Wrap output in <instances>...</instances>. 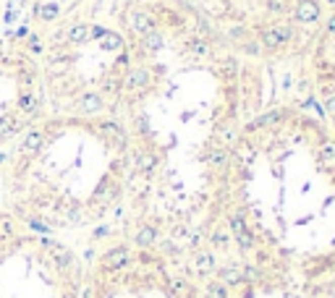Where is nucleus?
<instances>
[{
	"instance_id": "nucleus-4",
	"label": "nucleus",
	"mask_w": 335,
	"mask_h": 298,
	"mask_svg": "<svg viewBox=\"0 0 335 298\" xmlns=\"http://www.w3.org/2000/svg\"><path fill=\"white\" fill-rule=\"evenodd\" d=\"M34 39L48 115H118L131 66L120 13L115 24L97 16H60L48 34Z\"/></svg>"
},
{
	"instance_id": "nucleus-7",
	"label": "nucleus",
	"mask_w": 335,
	"mask_h": 298,
	"mask_svg": "<svg viewBox=\"0 0 335 298\" xmlns=\"http://www.w3.org/2000/svg\"><path fill=\"white\" fill-rule=\"evenodd\" d=\"M202 298H335V251L307 257H215Z\"/></svg>"
},
{
	"instance_id": "nucleus-8",
	"label": "nucleus",
	"mask_w": 335,
	"mask_h": 298,
	"mask_svg": "<svg viewBox=\"0 0 335 298\" xmlns=\"http://www.w3.org/2000/svg\"><path fill=\"white\" fill-rule=\"evenodd\" d=\"M48 115L37 39L24 31L0 37V152Z\"/></svg>"
},
{
	"instance_id": "nucleus-6",
	"label": "nucleus",
	"mask_w": 335,
	"mask_h": 298,
	"mask_svg": "<svg viewBox=\"0 0 335 298\" xmlns=\"http://www.w3.org/2000/svg\"><path fill=\"white\" fill-rule=\"evenodd\" d=\"M84 254L0 215V298H81Z\"/></svg>"
},
{
	"instance_id": "nucleus-10",
	"label": "nucleus",
	"mask_w": 335,
	"mask_h": 298,
	"mask_svg": "<svg viewBox=\"0 0 335 298\" xmlns=\"http://www.w3.org/2000/svg\"><path fill=\"white\" fill-rule=\"evenodd\" d=\"M0 215H3V207H0Z\"/></svg>"
},
{
	"instance_id": "nucleus-1",
	"label": "nucleus",
	"mask_w": 335,
	"mask_h": 298,
	"mask_svg": "<svg viewBox=\"0 0 335 298\" xmlns=\"http://www.w3.org/2000/svg\"><path fill=\"white\" fill-rule=\"evenodd\" d=\"M120 26L131 58L118 105L129 191L115 233L204 270L223 241L228 157L249 118L241 58L181 0L131 3Z\"/></svg>"
},
{
	"instance_id": "nucleus-5",
	"label": "nucleus",
	"mask_w": 335,
	"mask_h": 298,
	"mask_svg": "<svg viewBox=\"0 0 335 298\" xmlns=\"http://www.w3.org/2000/svg\"><path fill=\"white\" fill-rule=\"evenodd\" d=\"M202 282L196 262L115 233L84 257L81 298H202Z\"/></svg>"
},
{
	"instance_id": "nucleus-9",
	"label": "nucleus",
	"mask_w": 335,
	"mask_h": 298,
	"mask_svg": "<svg viewBox=\"0 0 335 298\" xmlns=\"http://www.w3.org/2000/svg\"><path fill=\"white\" fill-rule=\"evenodd\" d=\"M332 11L319 24L312 45L307 47V71L317 102V113L335 131V0H327Z\"/></svg>"
},
{
	"instance_id": "nucleus-3",
	"label": "nucleus",
	"mask_w": 335,
	"mask_h": 298,
	"mask_svg": "<svg viewBox=\"0 0 335 298\" xmlns=\"http://www.w3.org/2000/svg\"><path fill=\"white\" fill-rule=\"evenodd\" d=\"M129 191L118 115H45L0 152V207L37 233L89 248L115 235Z\"/></svg>"
},
{
	"instance_id": "nucleus-2",
	"label": "nucleus",
	"mask_w": 335,
	"mask_h": 298,
	"mask_svg": "<svg viewBox=\"0 0 335 298\" xmlns=\"http://www.w3.org/2000/svg\"><path fill=\"white\" fill-rule=\"evenodd\" d=\"M330 251H335V131L304 105H265L241 123L233 139L223 241L215 257Z\"/></svg>"
}]
</instances>
